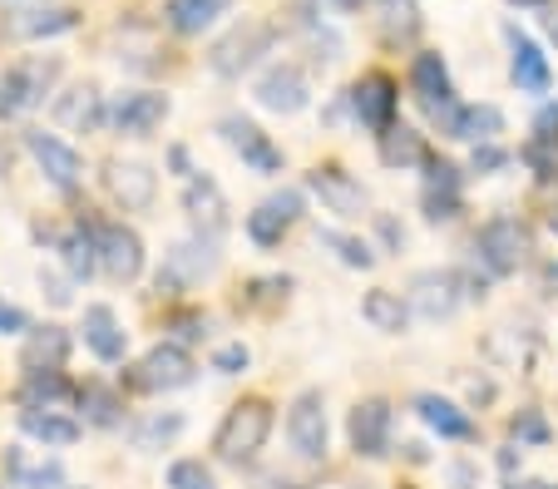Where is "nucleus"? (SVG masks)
<instances>
[{"mask_svg": "<svg viewBox=\"0 0 558 489\" xmlns=\"http://www.w3.org/2000/svg\"><path fill=\"white\" fill-rule=\"evenodd\" d=\"M267 436H272V411H267V401H238L222 415L218 436H213V450H218L228 465H247V460L267 445Z\"/></svg>", "mask_w": 558, "mask_h": 489, "instance_id": "f257e3e1", "label": "nucleus"}, {"mask_svg": "<svg viewBox=\"0 0 558 489\" xmlns=\"http://www.w3.org/2000/svg\"><path fill=\"white\" fill-rule=\"evenodd\" d=\"M272 40H277V25H267V21H243V25H232V30L222 35V40L213 45V54H208L213 75L238 80L243 70H253V64L263 60L267 50H272Z\"/></svg>", "mask_w": 558, "mask_h": 489, "instance_id": "f03ea898", "label": "nucleus"}, {"mask_svg": "<svg viewBox=\"0 0 558 489\" xmlns=\"http://www.w3.org/2000/svg\"><path fill=\"white\" fill-rule=\"evenodd\" d=\"M54 80H60V60H45V54H35V60H21L15 70H5V80H0V114H25V109L45 105V95L54 89Z\"/></svg>", "mask_w": 558, "mask_h": 489, "instance_id": "7ed1b4c3", "label": "nucleus"}, {"mask_svg": "<svg viewBox=\"0 0 558 489\" xmlns=\"http://www.w3.org/2000/svg\"><path fill=\"white\" fill-rule=\"evenodd\" d=\"M474 257L489 267L495 277H509L519 272V262L529 257V228L519 218H489L474 237Z\"/></svg>", "mask_w": 558, "mask_h": 489, "instance_id": "20e7f679", "label": "nucleus"}, {"mask_svg": "<svg viewBox=\"0 0 558 489\" xmlns=\"http://www.w3.org/2000/svg\"><path fill=\"white\" fill-rule=\"evenodd\" d=\"M193 371H198L193 356L183 352V346H173V341H163V346H154V352L129 371V386H134V391H183V386L193 381Z\"/></svg>", "mask_w": 558, "mask_h": 489, "instance_id": "39448f33", "label": "nucleus"}, {"mask_svg": "<svg viewBox=\"0 0 558 489\" xmlns=\"http://www.w3.org/2000/svg\"><path fill=\"white\" fill-rule=\"evenodd\" d=\"M287 436L302 460H327V401L322 391H302L287 411Z\"/></svg>", "mask_w": 558, "mask_h": 489, "instance_id": "423d86ee", "label": "nucleus"}, {"mask_svg": "<svg viewBox=\"0 0 558 489\" xmlns=\"http://www.w3.org/2000/svg\"><path fill=\"white\" fill-rule=\"evenodd\" d=\"M25 149H31V159L40 163V173L54 183L60 193H74L80 188V179H85V159L64 144V138H54V134H45V129H31L25 134Z\"/></svg>", "mask_w": 558, "mask_h": 489, "instance_id": "0eeeda50", "label": "nucleus"}, {"mask_svg": "<svg viewBox=\"0 0 558 489\" xmlns=\"http://www.w3.org/2000/svg\"><path fill=\"white\" fill-rule=\"evenodd\" d=\"M95 233H99V267L114 282H134L144 272V243H138V233L124 223H99Z\"/></svg>", "mask_w": 558, "mask_h": 489, "instance_id": "6e6552de", "label": "nucleus"}, {"mask_svg": "<svg viewBox=\"0 0 558 489\" xmlns=\"http://www.w3.org/2000/svg\"><path fill=\"white\" fill-rule=\"evenodd\" d=\"M464 302V282L460 272H421L411 282V311L425 321H445L454 317V307Z\"/></svg>", "mask_w": 558, "mask_h": 489, "instance_id": "1a4fd4ad", "label": "nucleus"}, {"mask_svg": "<svg viewBox=\"0 0 558 489\" xmlns=\"http://www.w3.org/2000/svg\"><path fill=\"white\" fill-rule=\"evenodd\" d=\"M257 105L272 109V114H302L312 105V85H306V75L296 64H277V70H267L257 80Z\"/></svg>", "mask_w": 558, "mask_h": 489, "instance_id": "9d476101", "label": "nucleus"}, {"mask_svg": "<svg viewBox=\"0 0 558 489\" xmlns=\"http://www.w3.org/2000/svg\"><path fill=\"white\" fill-rule=\"evenodd\" d=\"M163 119H169V95H158V89H134V95H124L114 109H109V124L129 138L154 134Z\"/></svg>", "mask_w": 558, "mask_h": 489, "instance_id": "9b49d317", "label": "nucleus"}, {"mask_svg": "<svg viewBox=\"0 0 558 489\" xmlns=\"http://www.w3.org/2000/svg\"><path fill=\"white\" fill-rule=\"evenodd\" d=\"M306 188L327 203L337 218H361V213H366V188H361V183L351 179L347 169H337V163H327V169H312Z\"/></svg>", "mask_w": 558, "mask_h": 489, "instance_id": "f8f14e48", "label": "nucleus"}, {"mask_svg": "<svg viewBox=\"0 0 558 489\" xmlns=\"http://www.w3.org/2000/svg\"><path fill=\"white\" fill-rule=\"evenodd\" d=\"M351 109H356V119L371 129V134H386V129L396 124V80L366 75L356 89H351Z\"/></svg>", "mask_w": 558, "mask_h": 489, "instance_id": "ddd939ff", "label": "nucleus"}, {"mask_svg": "<svg viewBox=\"0 0 558 489\" xmlns=\"http://www.w3.org/2000/svg\"><path fill=\"white\" fill-rule=\"evenodd\" d=\"M351 450L366 460H380L390 450V405L386 401H361L351 411Z\"/></svg>", "mask_w": 558, "mask_h": 489, "instance_id": "4468645a", "label": "nucleus"}, {"mask_svg": "<svg viewBox=\"0 0 558 489\" xmlns=\"http://www.w3.org/2000/svg\"><path fill=\"white\" fill-rule=\"evenodd\" d=\"M183 208H189V218L208 237H218L222 228H228V198H222V188L208 179V173H193L189 179V188H183Z\"/></svg>", "mask_w": 558, "mask_h": 489, "instance_id": "2eb2a0df", "label": "nucleus"}, {"mask_svg": "<svg viewBox=\"0 0 558 489\" xmlns=\"http://www.w3.org/2000/svg\"><path fill=\"white\" fill-rule=\"evenodd\" d=\"M222 138H228L232 149L243 154V163H253L257 173H277L282 169V149H272L267 144V134L253 124V119H222Z\"/></svg>", "mask_w": 558, "mask_h": 489, "instance_id": "dca6fc26", "label": "nucleus"}, {"mask_svg": "<svg viewBox=\"0 0 558 489\" xmlns=\"http://www.w3.org/2000/svg\"><path fill=\"white\" fill-rule=\"evenodd\" d=\"M109 193H114L124 208H134V213H144L148 203H154V193H158V179H154V169L148 163H134V159H114L109 163Z\"/></svg>", "mask_w": 558, "mask_h": 489, "instance_id": "f3484780", "label": "nucleus"}, {"mask_svg": "<svg viewBox=\"0 0 558 489\" xmlns=\"http://www.w3.org/2000/svg\"><path fill=\"white\" fill-rule=\"evenodd\" d=\"M509 50H514V85L524 89V95H548V85H554V70H548L544 50H538L534 40H529L524 30H514L509 25Z\"/></svg>", "mask_w": 558, "mask_h": 489, "instance_id": "a211bd4d", "label": "nucleus"}, {"mask_svg": "<svg viewBox=\"0 0 558 489\" xmlns=\"http://www.w3.org/2000/svg\"><path fill=\"white\" fill-rule=\"evenodd\" d=\"M85 341L99 362H124V352H129V331L119 327V317L109 307H99V302L85 307Z\"/></svg>", "mask_w": 558, "mask_h": 489, "instance_id": "6ab92c4d", "label": "nucleus"}, {"mask_svg": "<svg viewBox=\"0 0 558 489\" xmlns=\"http://www.w3.org/2000/svg\"><path fill=\"white\" fill-rule=\"evenodd\" d=\"M415 415L440 440H474V420L454 401H445V395H415Z\"/></svg>", "mask_w": 558, "mask_h": 489, "instance_id": "aec40b11", "label": "nucleus"}, {"mask_svg": "<svg viewBox=\"0 0 558 489\" xmlns=\"http://www.w3.org/2000/svg\"><path fill=\"white\" fill-rule=\"evenodd\" d=\"M5 479L11 489H60L64 469L60 460H31L25 450H5Z\"/></svg>", "mask_w": 558, "mask_h": 489, "instance_id": "412c9836", "label": "nucleus"}, {"mask_svg": "<svg viewBox=\"0 0 558 489\" xmlns=\"http://www.w3.org/2000/svg\"><path fill=\"white\" fill-rule=\"evenodd\" d=\"M411 89L421 95V105H425V109L450 105L454 89H450V70H445L440 54H430V50L415 54V64H411Z\"/></svg>", "mask_w": 558, "mask_h": 489, "instance_id": "4be33fe9", "label": "nucleus"}, {"mask_svg": "<svg viewBox=\"0 0 558 489\" xmlns=\"http://www.w3.org/2000/svg\"><path fill=\"white\" fill-rule=\"evenodd\" d=\"M218 267V257H213V243H179L169 253V288H189V282H203V277Z\"/></svg>", "mask_w": 558, "mask_h": 489, "instance_id": "5701e85b", "label": "nucleus"}, {"mask_svg": "<svg viewBox=\"0 0 558 489\" xmlns=\"http://www.w3.org/2000/svg\"><path fill=\"white\" fill-rule=\"evenodd\" d=\"M80 25V15L70 11V5H40V11H21L11 21V30L21 35V40H45V35H64Z\"/></svg>", "mask_w": 558, "mask_h": 489, "instance_id": "b1692460", "label": "nucleus"}, {"mask_svg": "<svg viewBox=\"0 0 558 489\" xmlns=\"http://www.w3.org/2000/svg\"><path fill=\"white\" fill-rule=\"evenodd\" d=\"M54 119H60L64 129H95L99 119H105V109H99V89L95 85L64 89V95L54 99Z\"/></svg>", "mask_w": 558, "mask_h": 489, "instance_id": "393cba45", "label": "nucleus"}, {"mask_svg": "<svg viewBox=\"0 0 558 489\" xmlns=\"http://www.w3.org/2000/svg\"><path fill=\"white\" fill-rule=\"evenodd\" d=\"M70 401H80V391L60 371H31V381H25V411H64Z\"/></svg>", "mask_w": 558, "mask_h": 489, "instance_id": "a878e982", "label": "nucleus"}, {"mask_svg": "<svg viewBox=\"0 0 558 489\" xmlns=\"http://www.w3.org/2000/svg\"><path fill=\"white\" fill-rule=\"evenodd\" d=\"M361 317H366L376 331H386V337H401V331L411 327V307H405L396 292H386V288L366 292V302H361Z\"/></svg>", "mask_w": 558, "mask_h": 489, "instance_id": "bb28decb", "label": "nucleus"}, {"mask_svg": "<svg viewBox=\"0 0 558 489\" xmlns=\"http://www.w3.org/2000/svg\"><path fill=\"white\" fill-rule=\"evenodd\" d=\"M430 154H425V138L415 134V129L405 124H390L386 134H380V163L386 169H415V163H425Z\"/></svg>", "mask_w": 558, "mask_h": 489, "instance_id": "cd10ccee", "label": "nucleus"}, {"mask_svg": "<svg viewBox=\"0 0 558 489\" xmlns=\"http://www.w3.org/2000/svg\"><path fill=\"white\" fill-rule=\"evenodd\" d=\"M228 5H232V0H169V5H163V15H169V25L179 35H203L222 11H228Z\"/></svg>", "mask_w": 558, "mask_h": 489, "instance_id": "c85d7f7f", "label": "nucleus"}, {"mask_svg": "<svg viewBox=\"0 0 558 489\" xmlns=\"http://www.w3.org/2000/svg\"><path fill=\"white\" fill-rule=\"evenodd\" d=\"M21 430L25 436H35V440H45V445H74V440H80V426H74L70 415H60V411H25Z\"/></svg>", "mask_w": 558, "mask_h": 489, "instance_id": "c756f323", "label": "nucleus"}, {"mask_svg": "<svg viewBox=\"0 0 558 489\" xmlns=\"http://www.w3.org/2000/svg\"><path fill=\"white\" fill-rule=\"evenodd\" d=\"M64 356H70V337H64L60 327H45L25 341V366H31V371H40V366L45 371H60Z\"/></svg>", "mask_w": 558, "mask_h": 489, "instance_id": "7c9ffc66", "label": "nucleus"}, {"mask_svg": "<svg viewBox=\"0 0 558 489\" xmlns=\"http://www.w3.org/2000/svg\"><path fill=\"white\" fill-rule=\"evenodd\" d=\"M60 253H64V267H70L74 282H85V277L99 267V233L95 228H74V233L60 243Z\"/></svg>", "mask_w": 558, "mask_h": 489, "instance_id": "2f4dec72", "label": "nucleus"}, {"mask_svg": "<svg viewBox=\"0 0 558 489\" xmlns=\"http://www.w3.org/2000/svg\"><path fill=\"white\" fill-rule=\"evenodd\" d=\"M495 134H505V114H499L495 105H464L460 138H470V144H489Z\"/></svg>", "mask_w": 558, "mask_h": 489, "instance_id": "473e14b6", "label": "nucleus"}, {"mask_svg": "<svg viewBox=\"0 0 558 489\" xmlns=\"http://www.w3.org/2000/svg\"><path fill=\"white\" fill-rule=\"evenodd\" d=\"M80 405H85L89 426H114L119 420V395L105 391V386H85V391H80Z\"/></svg>", "mask_w": 558, "mask_h": 489, "instance_id": "72a5a7b5", "label": "nucleus"}, {"mask_svg": "<svg viewBox=\"0 0 558 489\" xmlns=\"http://www.w3.org/2000/svg\"><path fill=\"white\" fill-rule=\"evenodd\" d=\"M287 228H292V223H287V218H277L272 208H267V203L257 208V213H247V237H253L257 247H277V243H282Z\"/></svg>", "mask_w": 558, "mask_h": 489, "instance_id": "f704fd0d", "label": "nucleus"}, {"mask_svg": "<svg viewBox=\"0 0 558 489\" xmlns=\"http://www.w3.org/2000/svg\"><path fill=\"white\" fill-rule=\"evenodd\" d=\"M179 430H183V415H154L148 426L134 430V445H138V450H158V445H169Z\"/></svg>", "mask_w": 558, "mask_h": 489, "instance_id": "c9c22d12", "label": "nucleus"}, {"mask_svg": "<svg viewBox=\"0 0 558 489\" xmlns=\"http://www.w3.org/2000/svg\"><path fill=\"white\" fill-rule=\"evenodd\" d=\"M322 247H337V257L347 267H376V253H371L366 243H361V237H351V233H322Z\"/></svg>", "mask_w": 558, "mask_h": 489, "instance_id": "e433bc0d", "label": "nucleus"}, {"mask_svg": "<svg viewBox=\"0 0 558 489\" xmlns=\"http://www.w3.org/2000/svg\"><path fill=\"white\" fill-rule=\"evenodd\" d=\"M169 489H218V485H213V469L203 465V460H173Z\"/></svg>", "mask_w": 558, "mask_h": 489, "instance_id": "4c0bfd02", "label": "nucleus"}, {"mask_svg": "<svg viewBox=\"0 0 558 489\" xmlns=\"http://www.w3.org/2000/svg\"><path fill=\"white\" fill-rule=\"evenodd\" d=\"M519 159H524L538 179H554V173H558V144H548V138H529Z\"/></svg>", "mask_w": 558, "mask_h": 489, "instance_id": "58836bf2", "label": "nucleus"}, {"mask_svg": "<svg viewBox=\"0 0 558 489\" xmlns=\"http://www.w3.org/2000/svg\"><path fill=\"white\" fill-rule=\"evenodd\" d=\"M425 218H430V223H454V218H460V193L425 188Z\"/></svg>", "mask_w": 558, "mask_h": 489, "instance_id": "ea45409f", "label": "nucleus"}, {"mask_svg": "<svg viewBox=\"0 0 558 489\" xmlns=\"http://www.w3.org/2000/svg\"><path fill=\"white\" fill-rule=\"evenodd\" d=\"M509 430H514L519 445H544V440H548V420H544L538 411H519Z\"/></svg>", "mask_w": 558, "mask_h": 489, "instance_id": "a19ab883", "label": "nucleus"}, {"mask_svg": "<svg viewBox=\"0 0 558 489\" xmlns=\"http://www.w3.org/2000/svg\"><path fill=\"white\" fill-rule=\"evenodd\" d=\"M247 362H253V356H247L243 341H232V346H218V352H213V371H222V376H243Z\"/></svg>", "mask_w": 558, "mask_h": 489, "instance_id": "79ce46f5", "label": "nucleus"}, {"mask_svg": "<svg viewBox=\"0 0 558 489\" xmlns=\"http://www.w3.org/2000/svg\"><path fill=\"white\" fill-rule=\"evenodd\" d=\"M421 169H425V179H430V188H450V193H460V173H454V163H445V159H425Z\"/></svg>", "mask_w": 558, "mask_h": 489, "instance_id": "37998d69", "label": "nucleus"}, {"mask_svg": "<svg viewBox=\"0 0 558 489\" xmlns=\"http://www.w3.org/2000/svg\"><path fill=\"white\" fill-rule=\"evenodd\" d=\"M505 163H509L505 149H495V144H474V159H470L474 173H495V169H505Z\"/></svg>", "mask_w": 558, "mask_h": 489, "instance_id": "c03bdc74", "label": "nucleus"}, {"mask_svg": "<svg viewBox=\"0 0 558 489\" xmlns=\"http://www.w3.org/2000/svg\"><path fill=\"white\" fill-rule=\"evenodd\" d=\"M267 208H272L277 218H287V223H296V218H302V193L282 188V193H272V198H267Z\"/></svg>", "mask_w": 558, "mask_h": 489, "instance_id": "a18cd8bd", "label": "nucleus"}, {"mask_svg": "<svg viewBox=\"0 0 558 489\" xmlns=\"http://www.w3.org/2000/svg\"><path fill=\"white\" fill-rule=\"evenodd\" d=\"M287 288H292L287 277H257V282H253V302H257V307H267V302L287 297Z\"/></svg>", "mask_w": 558, "mask_h": 489, "instance_id": "49530a36", "label": "nucleus"}, {"mask_svg": "<svg viewBox=\"0 0 558 489\" xmlns=\"http://www.w3.org/2000/svg\"><path fill=\"white\" fill-rule=\"evenodd\" d=\"M0 331H5V337H21V331H31V317H25L21 307H11V302H0Z\"/></svg>", "mask_w": 558, "mask_h": 489, "instance_id": "de8ad7c7", "label": "nucleus"}, {"mask_svg": "<svg viewBox=\"0 0 558 489\" xmlns=\"http://www.w3.org/2000/svg\"><path fill=\"white\" fill-rule=\"evenodd\" d=\"M534 138H548V144H558V105H544V109H538Z\"/></svg>", "mask_w": 558, "mask_h": 489, "instance_id": "09e8293b", "label": "nucleus"}, {"mask_svg": "<svg viewBox=\"0 0 558 489\" xmlns=\"http://www.w3.org/2000/svg\"><path fill=\"white\" fill-rule=\"evenodd\" d=\"M173 331H179L183 341L203 337V317H198V311H179V317H173Z\"/></svg>", "mask_w": 558, "mask_h": 489, "instance_id": "8fccbe9b", "label": "nucleus"}, {"mask_svg": "<svg viewBox=\"0 0 558 489\" xmlns=\"http://www.w3.org/2000/svg\"><path fill=\"white\" fill-rule=\"evenodd\" d=\"M40 288L50 292V302H54V307H70V292H64V282H60V277H45V272H40Z\"/></svg>", "mask_w": 558, "mask_h": 489, "instance_id": "3c124183", "label": "nucleus"}, {"mask_svg": "<svg viewBox=\"0 0 558 489\" xmlns=\"http://www.w3.org/2000/svg\"><path fill=\"white\" fill-rule=\"evenodd\" d=\"M380 237H386L390 247H401V243H405V233H401L396 223H390V218H380Z\"/></svg>", "mask_w": 558, "mask_h": 489, "instance_id": "603ef678", "label": "nucleus"}, {"mask_svg": "<svg viewBox=\"0 0 558 489\" xmlns=\"http://www.w3.org/2000/svg\"><path fill=\"white\" fill-rule=\"evenodd\" d=\"M450 479H454V489H470L474 485V469L470 465H450Z\"/></svg>", "mask_w": 558, "mask_h": 489, "instance_id": "864d4df0", "label": "nucleus"}, {"mask_svg": "<svg viewBox=\"0 0 558 489\" xmlns=\"http://www.w3.org/2000/svg\"><path fill=\"white\" fill-rule=\"evenodd\" d=\"M509 489H558V485H548V479H509Z\"/></svg>", "mask_w": 558, "mask_h": 489, "instance_id": "5fc2aeb1", "label": "nucleus"}, {"mask_svg": "<svg viewBox=\"0 0 558 489\" xmlns=\"http://www.w3.org/2000/svg\"><path fill=\"white\" fill-rule=\"evenodd\" d=\"M169 163H173L179 173H189V149H169Z\"/></svg>", "mask_w": 558, "mask_h": 489, "instance_id": "6e6d98bb", "label": "nucleus"}, {"mask_svg": "<svg viewBox=\"0 0 558 489\" xmlns=\"http://www.w3.org/2000/svg\"><path fill=\"white\" fill-rule=\"evenodd\" d=\"M544 288H548V292H558V262L544 272Z\"/></svg>", "mask_w": 558, "mask_h": 489, "instance_id": "4d7b16f0", "label": "nucleus"}, {"mask_svg": "<svg viewBox=\"0 0 558 489\" xmlns=\"http://www.w3.org/2000/svg\"><path fill=\"white\" fill-rule=\"evenodd\" d=\"M509 5H554V0H509Z\"/></svg>", "mask_w": 558, "mask_h": 489, "instance_id": "13d9d810", "label": "nucleus"}, {"mask_svg": "<svg viewBox=\"0 0 558 489\" xmlns=\"http://www.w3.org/2000/svg\"><path fill=\"white\" fill-rule=\"evenodd\" d=\"M548 30H554V40H558V11H554V15H548Z\"/></svg>", "mask_w": 558, "mask_h": 489, "instance_id": "bf43d9fd", "label": "nucleus"}, {"mask_svg": "<svg viewBox=\"0 0 558 489\" xmlns=\"http://www.w3.org/2000/svg\"><path fill=\"white\" fill-rule=\"evenodd\" d=\"M548 228H554V233H558V208H554V213H548Z\"/></svg>", "mask_w": 558, "mask_h": 489, "instance_id": "052dcab7", "label": "nucleus"}]
</instances>
